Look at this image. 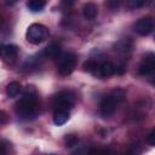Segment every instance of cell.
Returning a JSON list of instances; mask_svg holds the SVG:
<instances>
[{
    "label": "cell",
    "instance_id": "cell-1",
    "mask_svg": "<svg viewBox=\"0 0 155 155\" xmlns=\"http://www.w3.org/2000/svg\"><path fill=\"white\" fill-rule=\"evenodd\" d=\"M16 111L22 119H33L38 111V101L35 94L25 93L24 97L16 104Z\"/></svg>",
    "mask_w": 155,
    "mask_h": 155
},
{
    "label": "cell",
    "instance_id": "cell-2",
    "mask_svg": "<svg viewBox=\"0 0 155 155\" xmlns=\"http://www.w3.org/2000/svg\"><path fill=\"white\" fill-rule=\"evenodd\" d=\"M125 93L122 90H114L110 94L105 96L101 102V114L107 117L110 116L117 108L119 103L124 99Z\"/></svg>",
    "mask_w": 155,
    "mask_h": 155
},
{
    "label": "cell",
    "instance_id": "cell-3",
    "mask_svg": "<svg viewBox=\"0 0 155 155\" xmlns=\"http://www.w3.org/2000/svg\"><path fill=\"white\" fill-rule=\"evenodd\" d=\"M27 40L33 45H39L42 41H45L48 36V29L40 24V23H33L28 27L25 33Z\"/></svg>",
    "mask_w": 155,
    "mask_h": 155
},
{
    "label": "cell",
    "instance_id": "cell-4",
    "mask_svg": "<svg viewBox=\"0 0 155 155\" xmlns=\"http://www.w3.org/2000/svg\"><path fill=\"white\" fill-rule=\"evenodd\" d=\"M74 103L75 96L70 91H61L52 99V104L56 108V110H69L73 108Z\"/></svg>",
    "mask_w": 155,
    "mask_h": 155
},
{
    "label": "cell",
    "instance_id": "cell-5",
    "mask_svg": "<svg viewBox=\"0 0 155 155\" xmlns=\"http://www.w3.org/2000/svg\"><path fill=\"white\" fill-rule=\"evenodd\" d=\"M76 65V56L74 53H65L61 57L58 63V73L61 75H69Z\"/></svg>",
    "mask_w": 155,
    "mask_h": 155
},
{
    "label": "cell",
    "instance_id": "cell-6",
    "mask_svg": "<svg viewBox=\"0 0 155 155\" xmlns=\"http://www.w3.org/2000/svg\"><path fill=\"white\" fill-rule=\"evenodd\" d=\"M153 29H154V21L151 17H143V18L138 19L134 25L136 33L142 36L149 35L153 31Z\"/></svg>",
    "mask_w": 155,
    "mask_h": 155
},
{
    "label": "cell",
    "instance_id": "cell-7",
    "mask_svg": "<svg viewBox=\"0 0 155 155\" xmlns=\"http://www.w3.org/2000/svg\"><path fill=\"white\" fill-rule=\"evenodd\" d=\"M18 54V47L16 45H4L0 47V57L7 62V63H13L17 58Z\"/></svg>",
    "mask_w": 155,
    "mask_h": 155
},
{
    "label": "cell",
    "instance_id": "cell-8",
    "mask_svg": "<svg viewBox=\"0 0 155 155\" xmlns=\"http://www.w3.org/2000/svg\"><path fill=\"white\" fill-rule=\"evenodd\" d=\"M154 68H155V57L153 53H148L139 64L138 71L140 75H150L154 71Z\"/></svg>",
    "mask_w": 155,
    "mask_h": 155
},
{
    "label": "cell",
    "instance_id": "cell-9",
    "mask_svg": "<svg viewBox=\"0 0 155 155\" xmlns=\"http://www.w3.org/2000/svg\"><path fill=\"white\" fill-rule=\"evenodd\" d=\"M115 69H116L115 64H113L109 61H105V62H102L98 64V67L93 74L99 78H109L113 74H115Z\"/></svg>",
    "mask_w": 155,
    "mask_h": 155
},
{
    "label": "cell",
    "instance_id": "cell-10",
    "mask_svg": "<svg viewBox=\"0 0 155 155\" xmlns=\"http://www.w3.org/2000/svg\"><path fill=\"white\" fill-rule=\"evenodd\" d=\"M82 15H84V17H85L86 19H88V21L94 19V18L97 17V15H98V7H97L94 4L88 2V4H86V5L84 6V8H82Z\"/></svg>",
    "mask_w": 155,
    "mask_h": 155
},
{
    "label": "cell",
    "instance_id": "cell-11",
    "mask_svg": "<svg viewBox=\"0 0 155 155\" xmlns=\"http://www.w3.org/2000/svg\"><path fill=\"white\" fill-rule=\"evenodd\" d=\"M132 41L130 39H122V40H119L116 44H115V51H117L119 53H122V54H126L128 52H131L132 50Z\"/></svg>",
    "mask_w": 155,
    "mask_h": 155
},
{
    "label": "cell",
    "instance_id": "cell-12",
    "mask_svg": "<svg viewBox=\"0 0 155 155\" xmlns=\"http://www.w3.org/2000/svg\"><path fill=\"white\" fill-rule=\"evenodd\" d=\"M59 53H61V47H59L57 44H54V42L50 44V45L46 46L45 50H44V54H45V57H47V58H56V57L59 56Z\"/></svg>",
    "mask_w": 155,
    "mask_h": 155
},
{
    "label": "cell",
    "instance_id": "cell-13",
    "mask_svg": "<svg viewBox=\"0 0 155 155\" xmlns=\"http://www.w3.org/2000/svg\"><path fill=\"white\" fill-rule=\"evenodd\" d=\"M69 119V110H56L53 116V122L58 126L64 125Z\"/></svg>",
    "mask_w": 155,
    "mask_h": 155
},
{
    "label": "cell",
    "instance_id": "cell-14",
    "mask_svg": "<svg viewBox=\"0 0 155 155\" xmlns=\"http://www.w3.org/2000/svg\"><path fill=\"white\" fill-rule=\"evenodd\" d=\"M21 91H22V86H21V84L17 82V81L10 82V84L7 85V87H6V93H7V96H8V97H12V98L16 97V96H18Z\"/></svg>",
    "mask_w": 155,
    "mask_h": 155
},
{
    "label": "cell",
    "instance_id": "cell-15",
    "mask_svg": "<svg viewBox=\"0 0 155 155\" xmlns=\"http://www.w3.org/2000/svg\"><path fill=\"white\" fill-rule=\"evenodd\" d=\"M46 5V0H29L28 1V7L34 11V12H38V11H41Z\"/></svg>",
    "mask_w": 155,
    "mask_h": 155
},
{
    "label": "cell",
    "instance_id": "cell-16",
    "mask_svg": "<svg viewBox=\"0 0 155 155\" xmlns=\"http://www.w3.org/2000/svg\"><path fill=\"white\" fill-rule=\"evenodd\" d=\"M98 64H99V63H98L97 61H94V59H88V61H86V62L84 63V70L93 74V73L96 71Z\"/></svg>",
    "mask_w": 155,
    "mask_h": 155
},
{
    "label": "cell",
    "instance_id": "cell-17",
    "mask_svg": "<svg viewBox=\"0 0 155 155\" xmlns=\"http://www.w3.org/2000/svg\"><path fill=\"white\" fill-rule=\"evenodd\" d=\"M78 137L76 136H74V134H67L65 136V138H64V142H65V147H68V148H71V147H74V145H76L78 144Z\"/></svg>",
    "mask_w": 155,
    "mask_h": 155
},
{
    "label": "cell",
    "instance_id": "cell-18",
    "mask_svg": "<svg viewBox=\"0 0 155 155\" xmlns=\"http://www.w3.org/2000/svg\"><path fill=\"white\" fill-rule=\"evenodd\" d=\"M145 0H127V6L132 10H136V8H139L144 5Z\"/></svg>",
    "mask_w": 155,
    "mask_h": 155
},
{
    "label": "cell",
    "instance_id": "cell-19",
    "mask_svg": "<svg viewBox=\"0 0 155 155\" xmlns=\"http://www.w3.org/2000/svg\"><path fill=\"white\" fill-rule=\"evenodd\" d=\"M124 0H108V7L111 10V11H116L121 7Z\"/></svg>",
    "mask_w": 155,
    "mask_h": 155
},
{
    "label": "cell",
    "instance_id": "cell-20",
    "mask_svg": "<svg viewBox=\"0 0 155 155\" xmlns=\"http://www.w3.org/2000/svg\"><path fill=\"white\" fill-rule=\"evenodd\" d=\"M147 142H148L150 145H154V144H155V130H153V131L149 133V136H148V138H147Z\"/></svg>",
    "mask_w": 155,
    "mask_h": 155
},
{
    "label": "cell",
    "instance_id": "cell-21",
    "mask_svg": "<svg viewBox=\"0 0 155 155\" xmlns=\"http://www.w3.org/2000/svg\"><path fill=\"white\" fill-rule=\"evenodd\" d=\"M61 1H62V4H63L64 6H67V7L73 6L74 2H75V0H61Z\"/></svg>",
    "mask_w": 155,
    "mask_h": 155
},
{
    "label": "cell",
    "instance_id": "cell-22",
    "mask_svg": "<svg viewBox=\"0 0 155 155\" xmlns=\"http://www.w3.org/2000/svg\"><path fill=\"white\" fill-rule=\"evenodd\" d=\"M6 114L4 113V111H1L0 113V124H2V122H6Z\"/></svg>",
    "mask_w": 155,
    "mask_h": 155
},
{
    "label": "cell",
    "instance_id": "cell-23",
    "mask_svg": "<svg viewBox=\"0 0 155 155\" xmlns=\"http://www.w3.org/2000/svg\"><path fill=\"white\" fill-rule=\"evenodd\" d=\"M16 2H17V0H5V5H7V6H12Z\"/></svg>",
    "mask_w": 155,
    "mask_h": 155
},
{
    "label": "cell",
    "instance_id": "cell-24",
    "mask_svg": "<svg viewBox=\"0 0 155 155\" xmlns=\"http://www.w3.org/2000/svg\"><path fill=\"white\" fill-rule=\"evenodd\" d=\"M4 153H6V150H5L4 145H1V144H0V154H4Z\"/></svg>",
    "mask_w": 155,
    "mask_h": 155
},
{
    "label": "cell",
    "instance_id": "cell-25",
    "mask_svg": "<svg viewBox=\"0 0 155 155\" xmlns=\"http://www.w3.org/2000/svg\"><path fill=\"white\" fill-rule=\"evenodd\" d=\"M2 24H4V18H2L1 16H0V28L2 27Z\"/></svg>",
    "mask_w": 155,
    "mask_h": 155
}]
</instances>
